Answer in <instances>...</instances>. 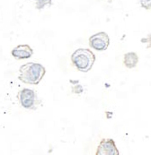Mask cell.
<instances>
[{"instance_id":"52a82bcc","label":"cell","mask_w":151,"mask_h":155,"mask_svg":"<svg viewBox=\"0 0 151 155\" xmlns=\"http://www.w3.org/2000/svg\"><path fill=\"white\" fill-rule=\"evenodd\" d=\"M139 63V56L135 52H128L123 57V64L127 68H134Z\"/></svg>"},{"instance_id":"7a4b0ae2","label":"cell","mask_w":151,"mask_h":155,"mask_svg":"<svg viewBox=\"0 0 151 155\" xmlns=\"http://www.w3.org/2000/svg\"><path fill=\"white\" fill-rule=\"evenodd\" d=\"M95 59V55L88 48H77L71 55L73 65L83 73H86L92 69Z\"/></svg>"},{"instance_id":"8992f818","label":"cell","mask_w":151,"mask_h":155,"mask_svg":"<svg viewBox=\"0 0 151 155\" xmlns=\"http://www.w3.org/2000/svg\"><path fill=\"white\" fill-rule=\"evenodd\" d=\"M11 55L15 59H27L33 55V49L28 44H21L14 48L11 51Z\"/></svg>"},{"instance_id":"277c9868","label":"cell","mask_w":151,"mask_h":155,"mask_svg":"<svg viewBox=\"0 0 151 155\" xmlns=\"http://www.w3.org/2000/svg\"><path fill=\"white\" fill-rule=\"evenodd\" d=\"M89 45L97 51H105L110 45V38L105 31L97 32L89 38Z\"/></svg>"},{"instance_id":"6da1fadb","label":"cell","mask_w":151,"mask_h":155,"mask_svg":"<svg viewBox=\"0 0 151 155\" xmlns=\"http://www.w3.org/2000/svg\"><path fill=\"white\" fill-rule=\"evenodd\" d=\"M46 74V69L42 64L28 62L19 68L18 79L23 84L36 85L40 84Z\"/></svg>"},{"instance_id":"30bf717a","label":"cell","mask_w":151,"mask_h":155,"mask_svg":"<svg viewBox=\"0 0 151 155\" xmlns=\"http://www.w3.org/2000/svg\"><path fill=\"white\" fill-rule=\"evenodd\" d=\"M140 5L142 7H144L145 9L149 10L151 8V0L150 1H148V0H141L140 1Z\"/></svg>"},{"instance_id":"3957f363","label":"cell","mask_w":151,"mask_h":155,"mask_svg":"<svg viewBox=\"0 0 151 155\" xmlns=\"http://www.w3.org/2000/svg\"><path fill=\"white\" fill-rule=\"evenodd\" d=\"M18 100L22 107L26 110H36L40 102L36 92L28 88L22 89L18 92Z\"/></svg>"},{"instance_id":"9c48e42d","label":"cell","mask_w":151,"mask_h":155,"mask_svg":"<svg viewBox=\"0 0 151 155\" xmlns=\"http://www.w3.org/2000/svg\"><path fill=\"white\" fill-rule=\"evenodd\" d=\"M51 1H37L36 2V7L38 9H43V6L47 5H50Z\"/></svg>"},{"instance_id":"ba28073f","label":"cell","mask_w":151,"mask_h":155,"mask_svg":"<svg viewBox=\"0 0 151 155\" xmlns=\"http://www.w3.org/2000/svg\"><path fill=\"white\" fill-rule=\"evenodd\" d=\"M141 42L147 45V48H151V33L150 34H149L146 38H143V39L141 40Z\"/></svg>"},{"instance_id":"5b68a950","label":"cell","mask_w":151,"mask_h":155,"mask_svg":"<svg viewBox=\"0 0 151 155\" xmlns=\"http://www.w3.org/2000/svg\"><path fill=\"white\" fill-rule=\"evenodd\" d=\"M95 155H120V152L115 144V142L112 138L102 139Z\"/></svg>"}]
</instances>
